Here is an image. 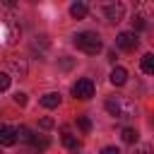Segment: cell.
I'll list each match as a JSON object with an SVG mask.
<instances>
[{
    "label": "cell",
    "mask_w": 154,
    "mask_h": 154,
    "mask_svg": "<svg viewBox=\"0 0 154 154\" xmlns=\"http://www.w3.org/2000/svg\"><path fill=\"white\" fill-rule=\"evenodd\" d=\"M106 111L116 118V120H130L137 108H135V101L128 99V96H108L106 99Z\"/></svg>",
    "instance_id": "cell-1"
},
{
    "label": "cell",
    "mask_w": 154,
    "mask_h": 154,
    "mask_svg": "<svg viewBox=\"0 0 154 154\" xmlns=\"http://www.w3.org/2000/svg\"><path fill=\"white\" fill-rule=\"evenodd\" d=\"M75 46L87 55H96L101 51V38L96 31H79L75 34Z\"/></svg>",
    "instance_id": "cell-2"
},
{
    "label": "cell",
    "mask_w": 154,
    "mask_h": 154,
    "mask_svg": "<svg viewBox=\"0 0 154 154\" xmlns=\"http://www.w3.org/2000/svg\"><path fill=\"white\" fill-rule=\"evenodd\" d=\"M72 94H75V99H91V96H94V82H91L89 77L77 79V82L72 84Z\"/></svg>",
    "instance_id": "cell-3"
},
{
    "label": "cell",
    "mask_w": 154,
    "mask_h": 154,
    "mask_svg": "<svg viewBox=\"0 0 154 154\" xmlns=\"http://www.w3.org/2000/svg\"><path fill=\"white\" fill-rule=\"evenodd\" d=\"M103 14L111 24H118L125 17V5L123 2H103Z\"/></svg>",
    "instance_id": "cell-4"
},
{
    "label": "cell",
    "mask_w": 154,
    "mask_h": 154,
    "mask_svg": "<svg viewBox=\"0 0 154 154\" xmlns=\"http://www.w3.org/2000/svg\"><path fill=\"white\" fill-rule=\"evenodd\" d=\"M137 34H132V31H120L118 36H116V46L120 48V51H135L137 48Z\"/></svg>",
    "instance_id": "cell-5"
},
{
    "label": "cell",
    "mask_w": 154,
    "mask_h": 154,
    "mask_svg": "<svg viewBox=\"0 0 154 154\" xmlns=\"http://www.w3.org/2000/svg\"><path fill=\"white\" fill-rule=\"evenodd\" d=\"M14 142H17V128H12V125H0V144L12 147Z\"/></svg>",
    "instance_id": "cell-6"
},
{
    "label": "cell",
    "mask_w": 154,
    "mask_h": 154,
    "mask_svg": "<svg viewBox=\"0 0 154 154\" xmlns=\"http://www.w3.org/2000/svg\"><path fill=\"white\" fill-rule=\"evenodd\" d=\"M111 84H116V87H123L125 82H128V72H125V67H120V65H116L113 70H111Z\"/></svg>",
    "instance_id": "cell-7"
},
{
    "label": "cell",
    "mask_w": 154,
    "mask_h": 154,
    "mask_svg": "<svg viewBox=\"0 0 154 154\" xmlns=\"http://www.w3.org/2000/svg\"><path fill=\"white\" fill-rule=\"evenodd\" d=\"M63 144H65L70 152H79V147H82V142H79V140L67 130V128H63Z\"/></svg>",
    "instance_id": "cell-8"
},
{
    "label": "cell",
    "mask_w": 154,
    "mask_h": 154,
    "mask_svg": "<svg viewBox=\"0 0 154 154\" xmlns=\"http://www.w3.org/2000/svg\"><path fill=\"white\" fill-rule=\"evenodd\" d=\"M58 103H60V94L58 91H48V94L41 96V106L43 108H55Z\"/></svg>",
    "instance_id": "cell-9"
},
{
    "label": "cell",
    "mask_w": 154,
    "mask_h": 154,
    "mask_svg": "<svg viewBox=\"0 0 154 154\" xmlns=\"http://www.w3.org/2000/svg\"><path fill=\"white\" fill-rule=\"evenodd\" d=\"M34 137H36V135H34V132H31L26 125H19V128H17V140H19V142L31 144V142H34Z\"/></svg>",
    "instance_id": "cell-10"
},
{
    "label": "cell",
    "mask_w": 154,
    "mask_h": 154,
    "mask_svg": "<svg viewBox=\"0 0 154 154\" xmlns=\"http://www.w3.org/2000/svg\"><path fill=\"white\" fill-rule=\"evenodd\" d=\"M70 14H72L75 19H84V17H87V5H84V2H72V5H70Z\"/></svg>",
    "instance_id": "cell-11"
},
{
    "label": "cell",
    "mask_w": 154,
    "mask_h": 154,
    "mask_svg": "<svg viewBox=\"0 0 154 154\" xmlns=\"http://www.w3.org/2000/svg\"><path fill=\"white\" fill-rule=\"evenodd\" d=\"M142 72L144 75H154V53H144L142 55Z\"/></svg>",
    "instance_id": "cell-12"
},
{
    "label": "cell",
    "mask_w": 154,
    "mask_h": 154,
    "mask_svg": "<svg viewBox=\"0 0 154 154\" xmlns=\"http://www.w3.org/2000/svg\"><path fill=\"white\" fill-rule=\"evenodd\" d=\"M7 26H10L7 41H10V43H17V38H19V26H17V22H14V19H7Z\"/></svg>",
    "instance_id": "cell-13"
},
{
    "label": "cell",
    "mask_w": 154,
    "mask_h": 154,
    "mask_svg": "<svg viewBox=\"0 0 154 154\" xmlns=\"http://www.w3.org/2000/svg\"><path fill=\"white\" fill-rule=\"evenodd\" d=\"M120 140H123V142H128V144H135V142H137V130H135V128H123Z\"/></svg>",
    "instance_id": "cell-14"
},
{
    "label": "cell",
    "mask_w": 154,
    "mask_h": 154,
    "mask_svg": "<svg viewBox=\"0 0 154 154\" xmlns=\"http://www.w3.org/2000/svg\"><path fill=\"white\" fill-rule=\"evenodd\" d=\"M10 70L17 72L19 77H24V75H26V63H24V60H10Z\"/></svg>",
    "instance_id": "cell-15"
},
{
    "label": "cell",
    "mask_w": 154,
    "mask_h": 154,
    "mask_svg": "<svg viewBox=\"0 0 154 154\" xmlns=\"http://www.w3.org/2000/svg\"><path fill=\"white\" fill-rule=\"evenodd\" d=\"M144 26H147L144 17H142V14H135V19H132V34H135V31H142Z\"/></svg>",
    "instance_id": "cell-16"
},
{
    "label": "cell",
    "mask_w": 154,
    "mask_h": 154,
    "mask_svg": "<svg viewBox=\"0 0 154 154\" xmlns=\"http://www.w3.org/2000/svg\"><path fill=\"white\" fill-rule=\"evenodd\" d=\"M77 125H79L82 132H89V130H91V120H89L87 116H79V118H77Z\"/></svg>",
    "instance_id": "cell-17"
},
{
    "label": "cell",
    "mask_w": 154,
    "mask_h": 154,
    "mask_svg": "<svg viewBox=\"0 0 154 154\" xmlns=\"http://www.w3.org/2000/svg\"><path fill=\"white\" fill-rule=\"evenodd\" d=\"M130 154H152V147L149 144H135Z\"/></svg>",
    "instance_id": "cell-18"
},
{
    "label": "cell",
    "mask_w": 154,
    "mask_h": 154,
    "mask_svg": "<svg viewBox=\"0 0 154 154\" xmlns=\"http://www.w3.org/2000/svg\"><path fill=\"white\" fill-rule=\"evenodd\" d=\"M10 82H12V77H10L7 72H0V91H5V89L10 87Z\"/></svg>",
    "instance_id": "cell-19"
},
{
    "label": "cell",
    "mask_w": 154,
    "mask_h": 154,
    "mask_svg": "<svg viewBox=\"0 0 154 154\" xmlns=\"http://www.w3.org/2000/svg\"><path fill=\"white\" fill-rule=\"evenodd\" d=\"M14 103H17V106H26V94H24V91H17V94H14Z\"/></svg>",
    "instance_id": "cell-20"
},
{
    "label": "cell",
    "mask_w": 154,
    "mask_h": 154,
    "mask_svg": "<svg viewBox=\"0 0 154 154\" xmlns=\"http://www.w3.org/2000/svg\"><path fill=\"white\" fill-rule=\"evenodd\" d=\"M101 154H120V149H118V147H103Z\"/></svg>",
    "instance_id": "cell-21"
},
{
    "label": "cell",
    "mask_w": 154,
    "mask_h": 154,
    "mask_svg": "<svg viewBox=\"0 0 154 154\" xmlns=\"http://www.w3.org/2000/svg\"><path fill=\"white\" fill-rule=\"evenodd\" d=\"M41 128H43V130L53 128V120H51V118H41Z\"/></svg>",
    "instance_id": "cell-22"
},
{
    "label": "cell",
    "mask_w": 154,
    "mask_h": 154,
    "mask_svg": "<svg viewBox=\"0 0 154 154\" xmlns=\"http://www.w3.org/2000/svg\"><path fill=\"white\" fill-rule=\"evenodd\" d=\"M149 41H152V43H154V29H152V38H149Z\"/></svg>",
    "instance_id": "cell-23"
}]
</instances>
